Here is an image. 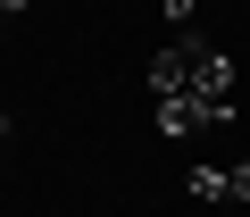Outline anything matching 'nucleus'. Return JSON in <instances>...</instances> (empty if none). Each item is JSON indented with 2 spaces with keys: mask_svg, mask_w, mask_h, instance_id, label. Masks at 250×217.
<instances>
[{
  "mask_svg": "<svg viewBox=\"0 0 250 217\" xmlns=\"http://www.w3.org/2000/svg\"><path fill=\"white\" fill-rule=\"evenodd\" d=\"M0 134H9V108H0Z\"/></svg>",
  "mask_w": 250,
  "mask_h": 217,
  "instance_id": "0eeeda50",
  "label": "nucleus"
},
{
  "mask_svg": "<svg viewBox=\"0 0 250 217\" xmlns=\"http://www.w3.org/2000/svg\"><path fill=\"white\" fill-rule=\"evenodd\" d=\"M233 200H250V167H233Z\"/></svg>",
  "mask_w": 250,
  "mask_h": 217,
  "instance_id": "39448f33",
  "label": "nucleus"
},
{
  "mask_svg": "<svg viewBox=\"0 0 250 217\" xmlns=\"http://www.w3.org/2000/svg\"><path fill=\"white\" fill-rule=\"evenodd\" d=\"M200 17V0H167V25H192Z\"/></svg>",
  "mask_w": 250,
  "mask_h": 217,
  "instance_id": "20e7f679",
  "label": "nucleus"
},
{
  "mask_svg": "<svg viewBox=\"0 0 250 217\" xmlns=\"http://www.w3.org/2000/svg\"><path fill=\"white\" fill-rule=\"evenodd\" d=\"M150 92H159V100H167V92H192V100L233 108V59L208 50V42H167V50L150 59Z\"/></svg>",
  "mask_w": 250,
  "mask_h": 217,
  "instance_id": "f257e3e1",
  "label": "nucleus"
},
{
  "mask_svg": "<svg viewBox=\"0 0 250 217\" xmlns=\"http://www.w3.org/2000/svg\"><path fill=\"white\" fill-rule=\"evenodd\" d=\"M233 108H217V100H192V92H167L159 100V134L167 142H184V134H200V126H225Z\"/></svg>",
  "mask_w": 250,
  "mask_h": 217,
  "instance_id": "f03ea898",
  "label": "nucleus"
},
{
  "mask_svg": "<svg viewBox=\"0 0 250 217\" xmlns=\"http://www.w3.org/2000/svg\"><path fill=\"white\" fill-rule=\"evenodd\" d=\"M184 184H192V200H225L233 192V167H192Z\"/></svg>",
  "mask_w": 250,
  "mask_h": 217,
  "instance_id": "7ed1b4c3",
  "label": "nucleus"
},
{
  "mask_svg": "<svg viewBox=\"0 0 250 217\" xmlns=\"http://www.w3.org/2000/svg\"><path fill=\"white\" fill-rule=\"evenodd\" d=\"M17 9H25V0H0V25H9V17H17Z\"/></svg>",
  "mask_w": 250,
  "mask_h": 217,
  "instance_id": "423d86ee",
  "label": "nucleus"
}]
</instances>
